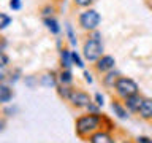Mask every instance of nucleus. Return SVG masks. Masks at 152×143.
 <instances>
[{
  "mask_svg": "<svg viewBox=\"0 0 152 143\" xmlns=\"http://www.w3.org/2000/svg\"><path fill=\"white\" fill-rule=\"evenodd\" d=\"M100 129H103V118L102 114H81L75 121V132L81 140H87V138L95 133Z\"/></svg>",
  "mask_w": 152,
  "mask_h": 143,
  "instance_id": "obj_1",
  "label": "nucleus"
},
{
  "mask_svg": "<svg viewBox=\"0 0 152 143\" xmlns=\"http://www.w3.org/2000/svg\"><path fill=\"white\" fill-rule=\"evenodd\" d=\"M103 51H104V48H103V41H102V33L97 29V30L90 32L87 38L83 41V57L89 64H94V62H97L104 54Z\"/></svg>",
  "mask_w": 152,
  "mask_h": 143,
  "instance_id": "obj_2",
  "label": "nucleus"
},
{
  "mask_svg": "<svg viewBox=\"0 0 152 143\" xmlns=\"http://www.w3.org/2000/svg\"><path fill=\"white\" fill-rule=\"evenodd\" d=\"M100 22H102V16H100V13L94 8H84L83 11L78 14V26L87 33L97 30Z\"/></svg>",
  "mask_w": 152,
  "mask_h": 143,
  "instance_id": "obj_3",
  "label": "nucleus"
},
{
  "mask_svg": "<svg viewBox=\"0 0 152 143\" xmlns=\"http://www.w3.org/2000/svg\"><path fill=\"white\" fill-rule=\"evenodd\" d=\"M113 91L119 100H125L130 95H135L140 92V84L133 78H130V76H121Z\"/></svg>",
  "mask_w": 152,
  "mask_h": 143,
  "instance_id": "obj_4",
  "label": "nucleus"
},
{
  "mask_svg": "<svg viewBox=\"0 0 152 143\" xmlns=\"http://www.w3.org/2000/svg\"><path fill=\"white\" fill-rule=\"evenodd\" d=\"M92 97H90V94L89 92H86V91L83 89H73V92H71L70 95V99H68V103L71 105L73 108L76 110H84L87 105L92 102Z\"/></svg>",
  "mask_w": 152,
  "mask_h": 143,
  "instance_id": "obj_5",
  "label": "nucleus"
},
{
  "mask_svg": "<svg viewBox=\"0 0 152 143\" xmlns=\"http://www.w3.org/2000/svg\"><path fill=\"white\" fill-rule=\"evenodd\" d=\"M92 65H94V70L97 72L98 75H104L106 72L116 69V59H114V56H111V54H103L97 62H94Z\"/></svg>",
  "mask_w": 152,
  "mask_h": 143,
  "instance_id": "obj_6",
  "label": "nucleus"
},
{
  "mask_svg": "<svg viewBox=\"0 0 152 143\" xmlns=\"http://www.w3.org/2000/svg\"><path fill=\"white\" fill-rule=\"evenodd\" d=\"M89 143H116V137L113 132H108L104 129H100L87 138Z\"/></svg>",
  "mask_w": 152,
  "mask_h": 143,
  "instance_id": "obj_7",
  "label": "nucleus"
},
{
  "mask_svg": "<svg viewBox=\"0 0 152 143\" xmlns=\"http://www.w3.org/2000/svg\"><path fill=\"white\" fill-rule=\"evenodd\" d=\"M144 99H146V97H142V95L138 92V94H135V95L127 97L125 100H122V102H124V105L127 107V110H128L130 113H136V114H138V111H140L142 102H144Z\"/></svg>",
  "mask_w": 152,
  "mask_h": 143,
  "instance_id": "obj_8",
  "label": "nucleus"
},
{
  "mask_svg": "<svg viewBox=\"0 0 152 143\" xmlns=\"http://www.w3.org/2000/svg\"><path fill=\"white\" fill-rule=\"evenodd\" d=\"M111 111L114 113V116L119 118V119H128L130 118V111L127 110V107L124 105L122 100H119V99L111 102Z\"/></svg>",
  "mask_w": 152,
  "mask_h": 143,
  "instance_id": "obj_9",
  "label": "nucleus"
},
{
  "mask_svg": "<svg viewBox=\"0 0 152 143\" xmlns=\"http://www.w3.org/2000/svg\"><path fill=\"white\" fill-rule=\"evenodd\" d=\"M121 72L119 70H109V72H106L104 75H102V84L104 86V88H108V89H114V86H116V83H117V80L121 78Z\"/></svg>",
  "mask_w": 152,
  "mask_h": 143,
  "instance_id": "obj_10",
  "label": "nucleus"
},
{
  "mask_svg": "<svg viewBox=\"0 0 152 143\" xmlns=\"http://www.w3.org/2000/svg\"><path fill=\"white\" fill-rule=\"evenodd\" d=\"M14 97V91L11 84L8 83H0V105H8Z\"/></svg>",
  "mask_w": 152,
  "mask_h": 143,
  "instance_id": "obj_11",
  "label": "nucleus"
},
{
  "mask_svg": "<svg viewBox=\"0 0 152 143\" xmlns=\"http://www.w3.org/2000/svg\"><path fill=\"white\" fill-rule=\"evenodd\" d=\"M138 116L141 119H144V121H151L152 122V99H144V102H142L140 111H138Z\"/></svg>",
  "mask_w": 152,
  "mask_h": 143,
  "instance_id": "obj_12",
  "label": "nucleus"
},
{
  "mask_svg": "<svg viewBox=\"0 0 152 143\" xmlns=\"http://www.w3.org/2000/svg\"><path fill=\"white\" fill-rule=\"evenodd\" d=\"M59 56H60V67H62V69H68V70H71V67H73L71 51L68 49V48H60Z\"/></svg>",
  "mask_w": 152,
  "mask_h": 143,
  "instance_id": "obj_13",
  "label": "nucleus"
},
{
  "mask_svg": "<svg viewBox=\"0 0 152 143\" xmlns=\"http://www.w3.org/2000/svg\"><path fill=\"white\" fill-rule=\"evenodd\" d=\"M73 73L68 69H60L59 73H57V83L59 84H65V86H73Z\"/></svg>",
  "mask_w": 152,
  "mask_h": 143,
  "instance_id": "obj_14",
  "label": "nucleus"
},
{
  "mask_svg": "<svg viewBox=\"0 0 152 143\" xmlns=\"http://www.w3.org/2000/svg\"><path fill=\"white\" fill-rule=\"evenodd\" d=\"M40 84L45 86V88H56L57 84V73H54V72H46V73H43L40 76Z\"/></svg>",
  "mask_w": 152,
  "mask_h": 143,
  "instance_id": "obj_15",
  "label": "nucleus"
},
{
  "mask_svg": "<svg viewBox=\"0 0 152 143\" xmlns=\"http://www.w3.org/2000/svg\"><path fill=\"white\" fill-rule=\"evenodd\" d=\"M43 22H45L46 29L52 33V35H59V33L62 32L60 24H59V21H57L54 16H51V18H43Z\"/></svg>",
  "mask_w": 152,
  "mask_h": 143,
  "instance_id": "obj_16",
  "label": "nucleus"
},
{
  "mask_svg": "<svg viewBox=\"0 0 152 143\" xmlns=\"http://www.w3.org/2000/svg\"><path fill=\"white\" fill-rule=\"evenodd\" d=\"M73 86H65V84H57L56 86V91H57V95H59L60 99H64L68 102V99H70V95L71 92H73Z\"/></svg>",
  "mask_w": 152,
  "mask_h": 143,
  "instance_id": "obj_17",
  "label": "nucleus"
},
{
  "mask_svg": "<svg viewBox=\"0 0 152 143\" xmlns=\"http://www.w3.org/2000/svg\"><path fill=\"white\" fill-rule=\"evenodd\" d=\"M65 35H66V38H68V41H70L71 46H76V45H78V38H76L75 29H73V26H71L70 22L65 24Z\"/></svg>",
  "mask_w": 152,
  "mask_h": 143,
  "instance_id": "obj_18",
  "label": "nucleus"
},
{
  "mask_svg": "<svg viewBox=\"0 0 152 143\" xmlns=\"http://www.w3.org/2000/svg\"><path fill=\"white\" fill-rule=\"evenodd\" d=\"M71 59H73V65L78 69H84V57L79 54L78 51H71Z\"/></svg>",
  "mask_w": 152,
  "mask_h": 143,
  "instance_id": "obj_19",
  "label": "nucleus"
},
{
  "mask_svg": "<svg viewBox=\"0 0 152 143\" xmlns=\"http://www.w3.org/2000/svg\"><path fill=\"white\" fill-rule=\"evenodd\" d=\"M102 118H103V129L104 130H108V132H116V124H114L111 121V118L106 116V114H102Z\"/></svg>",
  "mask_w": 152,
  "mask_h": 143,
  "instance_id": "obj_20",
  "label": "nucleus"
},
{
  "mask_svg": "<svg viewBox=\"0 0 152 143\" xmlns=\"http://www.w3.org/2000/svg\"><path fill=\"white\" fill-rule=\"evenodd\" d=\"M11 21H13V19H11V16H10V14L0 11V32L5 30V29H7L10 24H11Z\"/></svg>",
  "mask_w": 152,
  "mask_h": 143,
  "instance_id": "obj_21",
  "label": "nucleus"
},
{
  "mask_svg": "<svg viewBox=\"0 0 152 143\" xmlns=\"http://www.w3.org/2000/svg\"><path fill=\"white\" fill-rule=\"evenodd\" d=\"M84 111H86V113H90V114H102V107L92 100V102H90L87 107L84 108Z\"/></svg>",
  "mask_w": 152,
  "mask_h": 143,
  "instance_id": "obj_22",
  "label": "nucleus"
},
{
  "mask_svg": "<svg viewBox=\"0 0 152 143\" xmlns=\"http://www.w3.org/2000/svg\"><path fill=\"white\" fill-rule=\"evenodd\" d=\"M11 70H8V67H0V83H8Z\"/></svg>",
  "mask_w": 152,
  "mask_h": 143,
  "instance_id": "obj_23",
  "label": "nucleus"
},
{
  "mask_svg": "<svg viewBox=\"0 0 152 143\" xmlns=\"http://www.w3.org/2000/svg\"><path fill=\"white\" fill-rule=\"evenodd\" d=\"M54 13H56V8L52 7V5H46V7L41 8L43 18H51V16H54Z\"/></svg>",
  "mask_w": 152,
  "mask_h": 143,
  "instance_id": "obj_24",
  "label": "nucleus"
},
{
  "mask_svg": "<svg viewBox=\"0 0 152 143\" xmlns=\"http://www.w3.org/2000/svg\"><path fill=\"white\" fill-rule=\"evenodd\" d=\"M73 3L79 8H90V5L94 3V0H73Z\"/></svg>",
  "mask_w": 152,
  "mask_h": 143,
  "instance_id": "obj_25",
  "label": "nucleus"
},
{
  "mask_svg": "<svg viewBox=\"0 0 152 143\" xmlns=\"http://www.w3.org/2000/svg\"><path fill=\"white\" fill-rule=\"evenodd\" d=\"M10 65V56L5 51H0V67H8Z\"/></svg>",
  "mask_w": 152,
  "mask_h": 143,
  "instance_id": "obj_26",
  "label": "nucleus"
},
{
  "mask_svg": "<svg viewBox=\"0 0 152 143\" xmlns=\"http://www.w3.org/2000/svg\"><path fill=\"white\" fill-rule=\"evenodd\" d=\"M10 8L13 11H19L22 8V0H10Z\"/></svg>",
  "mask_w": 152,
  "mask_h": 143,
  "instance_id": "obj_27",
  "label": "nucleus"
},
{
  "mask_svg": "<svg viewBox=\"0 0 152 143\" xmlns=\"http://www.w3.org/2000/svg\"><path fill=\"white\" fill-rule=\"evenodd\" d=\"M94 102L98 103L100 107H103V105H104V97H103V94H102V92H95V95H94Z\"/></svg>",
  "mask_w": 152,
  "mask_h": 143,
  "instance_id": "obj_28",
  "label": "nucleus"
},
{
  "mask_svg": "<svg viewBox=\"0 0 152 143\" xmlns=\"http://www.w3.org/2000/svg\"><path fill=\"white\" fill-rule=\"evenodd\" d=\"M83 76H84V81H86V83H89V84L94 83V76H92V73H90L89 70H84V72H83Z\"/></svg>",
  "mask_w": 152,
  "mask_h": 143,
  "instance_id": "obj_29",
  "label": "nucleus"
},
{
  "mask_svg": "<svg viewBox=\"0 0 152 143\" xmlns=\"http://www.w3.org/2000/svg\"><path fill=\"white\" fill-rule=\"evenodd\" d=\"M135 142H136V143H152V137H146V135H138Z\"/></svg>",
  "mask_w": 152,
  "mask_h": 143,
  "instance_id": "obj_30",
  "label": "nucleus"
},
{
  "mask_svg": "<svg viewBox=\"0 0 152 143\" xmlns=\"http://www.w3.org/2000/svg\"><path fill=\"white\" fill-rule=\"evenodd\" d=\"M8 48V40L3 35H0V51H5Z\"/></svg>",
  "mask_w": 152,
  "mask_h": 143,
  "instance_id": "obj_31",
  "label": "nucleus"
},
{
  "mask_svg": "<svg viewBox=\"0 0 152 143\" xmlns=\"http://www.w3.org/2000/svg\"><path fill=\"white\" fill-rule=\"evenodd\" d=\"M116 143H136V142H133V140H128V138H124V140H121V142H116Z\"/></svg>",
  "mask_w": 152,
  "mask_h": 143,
  "instance_id": "obj_32",
  "label": "nucleus"
},
{
  "mask_svg": "<svg viewBox=\"0 0 152 143\" xmlns=\"http://www.w3.org/2000/svg\"><path fill=\"white\" fill-rule=\"evenodd\" d=\"M3 129H5V121H3V119H0V132H2Z\"/></svg>",
  "mask_w": 152,
  "mask_h": 143,
  "instance_id": "obj_33",
  "label": "nucleus"
}]
</instances>
